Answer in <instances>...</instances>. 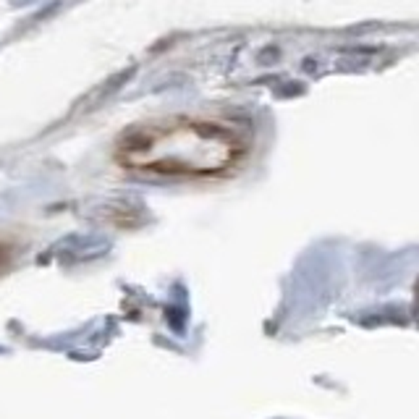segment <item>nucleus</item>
<instances>
[{
	"label": "nucleus",
	"mask_w": 419,
	"mask_h": 419,
	"mask_svg": "<svg viewBox=\"0 0 419 419\" xmlns=\"http://www.w3.org/2000/svg\"><path fill=\"white\" fill-rule=\"evenodd\" d=\"M247 155L239 131L205 118H173L129 131L115 147L118 165L155 176H223Z\"/></svg>",
	"instance_id": "obj_1"
},
{
	"label": "nucleus",
	"mask_w": 419,
	"mask_h": 419,
	"mask_svg": "<svg viewBox=\"0 0 419 419\" xmlns=\"http://www.w3.org/2000/svg\"><path fill=\"white\" fill-rule=\"evenodd\" d=\"M417 306H419V286H417Z\"/></svg>",
	"instance_id": "obj_2"
}]
</instances>
